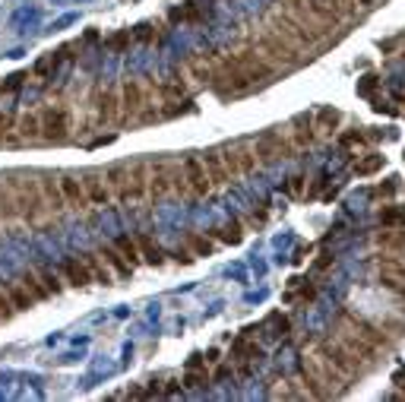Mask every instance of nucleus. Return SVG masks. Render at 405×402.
<instances>
[{
  "label": "nucleus",
  "instance_id": "1",
  "mask_svg": "<svg viewBox=\"0 0 405 402\" xmlns=\"http://www.w3.org/2000/svg\"><path fill=\"white\" fill-rule=\"evenodd\" d=\"M38 124H41V140L51 143H60L67 140V130H70V111L63 105H51L38 115Z\"/></svg>",
  "mask_w": 405,
  "mask_h": 402
},
{
  "label": "nucleus",
  "instance_id": "2",
  "mask_svg": "<svg viewBox=\"0 0 405 402\" xmlns=\"http://www.w3.org/2000/svg\"><path fill=\"white\" fill-rule=\"evenodd\" d=\"M184 181L193 190V197H202V193L212 190V181H209V171L202 165V159H184Z\"/></svg>",
  "mask_w": 405,
  "mask_h": 402
},
{
  "label": "nucleus",
  "instance_id": "3",
  "mask_svg": "<svg viewBox=\"0 0 405 402\" xmlns=\"http://www.w3.org/2000/svg\"><path fill=\"white\" fill-rule=\"evenodd\" d=\"M60 275L70 282L73 288H86V285H92V269H89V263L82 260V254L79 257H67V260L60 263Z\"/></svg>",
  "mask_w": 405,
  "mask_h": 402
},
{
  "label": "nucleus",
  "instance_id": "4",
  "mask_svg": "<svg viewBox=\"0 0 405 402\" xmlns=\"http://www.w3.org/2000/svg\"><path fill=\"white\" fill-rule=\"evenodd\" d=\"M60 193H63V200H67V206H76V209L92 206V203H89V197H86V181L73 178V174L60 178Z\"/></svg>",
  "mask_w": 405,
  "mask_h": 402
},
{
  "label": "nucleus",
  "instance_id": "5",
  "mask_svg": "<svg viewBox=\"0 0 405 402\" xmlns=\"http://www.w3.org/2000/svg\"><path fill=\"white\" fill-rule=\"evenodd\" d=\"M136 247H139V257H143L146 263H152V266H162L165 257H168L162 244H158L152 235H146V231H139V235H136Z\"/></svg>",
  "mask_w": 405,
  "mask_h": 402
},
{
  "label": "nucleus",
  "instance_id": "6",
  "mask_svg": "<svg viewBox=\"0 0 405 402\" xmlns=\"http://www.w3.org/2000/svg\"><path fill=\"white\" fill-rule=\"evenodd\" d=\"M98 257H101V260L108 263V269H111L114 275H120V279H127V275L133 273V266H130V263L124 260V257H120V250L114 247V244H105V247L98 250Z\"/></svg>",
  "mask_w": 405,
  "mask_h": 402
},
{
  "label": "nucleus",
  "instance_id": "7",
  "mask_svg": "<svg viewBox=\"0 0 405 402\" xmlns=\"http://www.w3.org/2000/svg\"><path fill=\"white\" fill-rule=\"evenodd\" d=\"M120 105H124V115H136V111L146 105L143 86H139L136 79H130V83L124 86V96H120Z\"/></svg>",
  "mask_w": 405,
  "mask_h": 402
},
{
  "label": "nucleus",
  "instance_id": "8",
  "mask_svg": "<svg viewBox=\"0 0 405 402\" xmlns=\"http://www.w3.org/2000/svg\"><path fill=\"white\" fill-rule=\"evenodd\" d=\"M0 285L6 288V294H10L13 307H16V313H19V311H29V307H35V298L29 294V288H25L22 282H0Z\"/></svg>",
  "mask_w": 405,
  "mask_h": 402
},
{
  "label": "nucleus",
  "instance_id": "9",
  "mask_svg": "<svg viewBox=\"0 0 405 402\" xmlns=\"http://www.w3.org/2000/svg\"><path fill=\"white\" fill-rule=\"evenodd\" d=\"M19 282H22V285L29 288V294H32V298H35V304H41V301H48V298H51V292H48V288H44V282L38 279L35 266H32V269H25V273H22V279H19Z\"/></svg>",
  "mask_w": 405,
  "mask_h": 402
},
{
  "label": "nucleus",
  "instance_id": "10",
  "mask_svg": "<svg viewBox=\"0 0 405 402\" xmlns=\"http://www.w3.org/2000/svg\"><path fill=\"white\" fill-rule=\"evenodd\" d=\"M259 330H272V332H266L269 339H285V336H288V330H291V323H288V317H282L278 311H272L269 317L259 323Z\"/></svg>",
  "mask_w": 405,
  "mask_h": 402
},
{
  "label": "nucleus",
  "instance_id": "11",
  "mask_svg": "<svg viewBox=\"0 0 405 402\" xmlns=\"http://www.w3.org/2000/svg\"><path fill=\"white\" fill-rule=\"evenodd\" d=\"M82 260L89 263V269H92V279H95V282H101V285H111V282H114V273L108 269V263L101 260L98 254H82Z\"/></svg>",
  "mask_w": 405,
  "mask_h": 402
},
{
  "label": "nucleus",
  "instance_id": "12",
  "mask_svg": "<svg viewBox=\"0 0 405 402\" xmlns=\"http://www.w3.org/2000/svg\"><path fill=\"white\" fill-rule=\"evenodd\" d=\"M114 247L120 250V257H124L127 263H130L133 269L139 266V260H143V257H139V247H136V238H130V235H120V238H114Z\"/></svg>",
  "mask_w": 405,
  "mask_h": 402
},
{
  "label": "nucleus",
  "instance_id": "13",
  "mask_svg": "<svg viewBox=\"0 0 405 402\" xmlns=\"http://www.w3.org/2000/svg\"><path fill=\"white\" fill-rule=\"evenodd\" d=\"M86 197L92 206H105L108 200H111V184L105 181H86Z\"/></svg>",
  "mask_w": 405,
  "mask_h": 402
},
{
  "label": "nucleus",
  "instance_id": "14",
  "mask_svg": "<svg viewBox=\"0 0 405 402\" xmlns=\"http://www.w3.org/2000/svg\"><path fill=\"white\" fill-rule=\"evenodd\" d=\"M35 273H38V279L44 282V288H48L51 294H60V292H63V285H60V273H57V269H51V266H44V263H38Z\"/></svg>",
  "mask_w": 405,
  "mask_h": 402
},
{
  "label": "nucleus",
  "instance_id": "15",
  "mask_svg": "<svg viewBox=\"0 0 405 402\" xmlns=\"http://www.w3.org/2000/svg\"><path fill=\"white\" fill-rule=\"evenodd\" d=\"M187 250L193 257H209L215 250V244L209 241L206 235H196V231H190V235H187Z\"/></svg>",
  "mask_w": 405,
  "mask_h": 402
},
{
  "label": "nucleus",
  "instance_id": "16",
  "mask_svg": "<svg viewBox=\"0 0 405 402\" xmlns=\"http://www.w3.org/2000/svg\"><path fill=\"white\" fill-rule=\"evenodd\" d=\"M212 235L219 238V241H225V244H238L240 238H244V225L234 219V222H228V225H221V228H215Z\"/></svg>",
  "mask_w": 405,
  "mask_h": 402
},
{
  "label": "nucleus",
  "instance_id": "17",
  "mask_svg": "<svg viewBox=\"0 0 405 402\" xmlns=\"http://www.w3.org/2000/svg\"><path fill=\"white\" fill-rule=\"evenodd\" d=\"M130 41H133V32H130V29H124V32L111 35V39H108L105 45H108V51H124V48L130 45Z\"/></svg>",
  "mask_w": 405,
  "mask_h": 402
},
{
  "label": "nucleus",
  "instance_id": "18",
  "mask_svg": "<svg viewBox=\"0 0 405 402\" xmlns=\"http://www.w3.org/2000/svg\"><path fill=\"white\" fill-rule=\"evenodd\" d=\"M380 222H383V225H402L405 222V209H399V206H386L383 216H380Z\"/></svg>",
  "mask_w": 405,
  "mask_h": 402
},
{
  "label": "nucleus",
  "instance_id": "19",
  "mask_svg": "<svg viewBox=\"0 0 405 402\" xmlns=\"http://www.w3.org/2000/svg\"><path fill=\"white\" fill-rule=\"evenodd\" d=\"M335 124H339V111H333V108L320 111V130H323V134H329Z\"/></svg>",
  "mask_w": 405,
  "mask_h": 402
},
{
  "label": "nucleus",
  "instance_id": "20",
  "mask_svg": "<svg viewBox=\"0 0 405 402\" xmlns=\"http://www.w3.org/2000/svg\"><path fill=\"white\" fill-rule=\"evenodd\" d=\"M380 165H383V159H380V155H371V159L358 162V165H354V171H358V174H373Z\"/></svg>",
  "mask_w": 405,
  "mask_h": 402
},
{
  "label": "nucleus",
  "instance_id": "21",
  "mask_svg": "<svg viewBox=\"0 0 405 402\" xmlns=\"http://www.w3.org/2000/svg\"><path fill=\"white\" fill-rule=\"evenodd\" d=\"M13 313H16V307H13V301H10V294H6V288L0 285V320H10Z\"/></svg>",
  "mask_w": 405,
  "mask_h": 402
},
{
  "label": "nucleus",
  "instance_id": "22",
  "mask_svg": "<svg viewBox=\"0 0 405 402\" xmlns=\"http://www.w3.org/2000/svg\"><path fill=\"white\" fill-rule=\"evenodd\" d=\"M342 143H345V146H361L364 136H361V134H345V136H342Z\"/></svg>",
  "mask_w": 405,
  "mask_h": 402
},
{
  "label": "nucleus",
  "instance_id": "23",
  "mask_svg": "<svg viewBox=\"0 0 405 402\" xmlns=\"http://www.w3.org/2000/svg\"><path fill=\"white\" fill-rule=\"evenodd\" d=\"M329 263H333V257H329V254H320V260L314 263V269H326Z\"/></svg>",
  "mask_w": 405,
  "mask_h": 402
},
{
  "label": "nucleus",
  "instance_id": "24",
  "mask_svg": "<svg viewBox=\"0 0 405 402\" xmlns=\"http://www.w3.org/2000/svg\"><path fill=\"white\" fill-rule=\"evenodd\" d=\"M228 377H231V368H228V364H221V368L215 370V380H228Z\"/></svg>",
  "mask_w": 405,
  "mask_h": 402
}]
</instances>
